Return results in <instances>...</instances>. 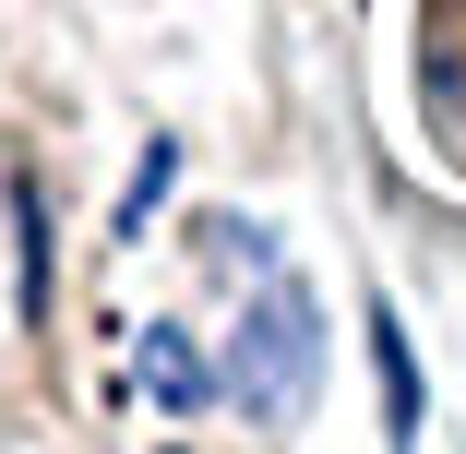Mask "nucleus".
I'll list each match as a JSON object with an SVG mask.
<instances>
[{"mask_svg":"<svg viewBox=\"0 0 466 454\" xmlns=\"http://www.w3.org/2000/svg\"><path fill=\"white\" fill-rule=\"evenodd\" d=\"M228 395L251 407V430H288L323 395V299H311V276H263L251 288L239 347H228Z\"/></svg>","mask_w":466,"mask_h":454,"instance_id":"nucleus-1","label":"nucleus"},{"mask_svg":"<svg viewBox=\"0 0 466 454\" xmlns=\"http://www.w3.org/2000/svg\"><path fill=\"white\" fill-rule=\"evenodd\" d=\"M132 371H144V395H156L167 419H204V407H216V371H204V347L179 335V323H144V347H132Z\"/></svg>","mask_w":466,"mask_h":454,"instance_id":"nucleus-2","label":"nucleus"},{"mask_svg":"<svg viewBox=\"0 0 466 454\" xmlns=\"http://www.w3.org/2000/svg\"><path fill=\"white\" fill-rule=\"evenodd\" d=\"M13 323H48V192L13 167Z\"/></svg>","mask_w":466,"mask_h":454,"instance_id":"nucleus-3","label":"nucleus"},{"mask_svg":"<svg viewBox=\"0 0 466 454\" xmlns=\"http://www.w3.org/2000/svg\"><path fill=\"white\" fill-rule=\"evenodd\" d=\"M370 371H383V430L419 442V358H407V323L395 311H370Z\"/></svg>","mask_w":466,"mask_h":454,"instance_id":"nucleus-4","label":"nucleus"},{"mask_svg":"<svg viewBox=\"0 0 466 454\" xmlns=\"http://www.w3.org/2000/svg\"><path fill=\"white\" fill-rule=\"evenodd\" d=\"M167 179H179V144H167V132H156V144H144V156H132V192H120V227H144V216H156V204H167Z\"/></svg>","mask_w":466,"mask_h":454,"instance_id":"nucleus-5","label":"nucleus"}]
</instances>
